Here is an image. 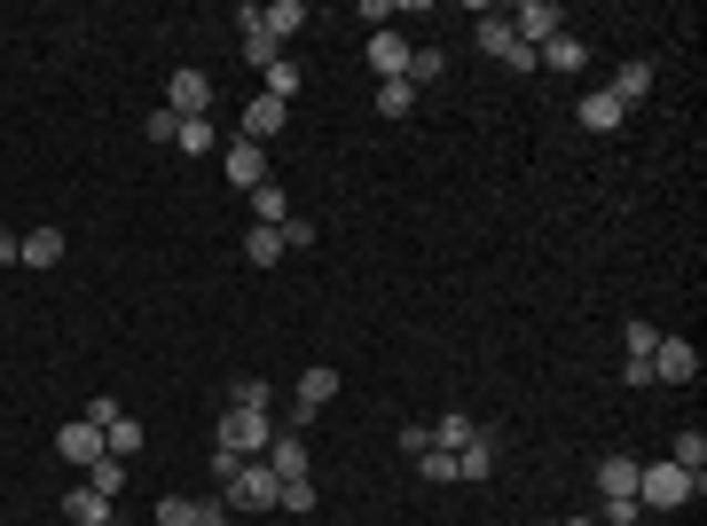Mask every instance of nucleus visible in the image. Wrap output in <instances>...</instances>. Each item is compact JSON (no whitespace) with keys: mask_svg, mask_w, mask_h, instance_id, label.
<instances>
[{"mask_svg":"<svg viewBox=\"0 0 707 526\" xmlns=\"http://www.w3.org/2000/svg\"><path fill=\"white\" fill-rule=\"evenodd\" d=\"M622 118H629V111L613 103L605 86H597V95H582V126H590V134H613V126H622Z\"/></svg>","mask_w":707,"mask_h":526,"instance_id":"4be33fe9","label":"nucleus"},{"mask_svg":"<svg viewBox=\"0 0 707 526\" xmlns=\"http://www.w3.org/2000/svg\"><path fill=\"white\" fill-rule=\"evenodd\" d=\"M244 259H252V268H276V259H284V228H252L244 236Z\"/></svg>","mask_w":707,"mask_h":526,"instance_id":"c756f323","label":"nucleus"},{"mask_svg":"<svg viewBox=\"0 0 707 526\" xmlns=\"http://www.w3.org/2000/svg\"><path fill=\"white\" fill-rule=\"evenodd\" d=\"M472 40H480V48H488V55H503V63H511V71H543V63H535V48H519V40H511V24H503V17H495V9H488V17H480V32H472Z\"/></svg>","mask_w":707,"mask_h":526,"instance_id":"1a4fd4ad","label":"nucleus"},{"mask_svg":"<svg viewBox=\"0 0 707 526\" xmlns=\"http://www.w3.org/2000/svg\"><path fill=\"white\" fill-rule=\"evenodd\" d=\"M622 338H629V362H653V345H660V330H653V322H629Z\"/></svg>","mask_w":707,"mask_h":526,"instance_id":"f704fd0d","label":"nucleus"},{"mask_svg":"<svg viewBox=\"0 0 707 526\" xmlns=\"http://www.w3.org/2000/svg\"><path fill=\"white\" fill-rule=\"evenodd\" d=\"M676 472L707 487V432H699V424H684V432H676Z\"/></svg>","mask_w":707,"mask_h":526,"instance_id":"f3484780","label":"nucleus"},{"mask_svg":"<svg viewBox=\"0 0 707 526\" xmlns=\"http://www.w3.org/2000/svg\"><path fill=\"white\" fill-rule=\"evenodd\" d=\"M417 472H424L432 487H449V479H457V456H449V448H424V456H417Z\"/></svg>","mask_w":707,"mask_h":526,"instance_id":"72a5a7b5","label":"nucleus"},{"mask_svg":"<svg viewBox=\"0 0 707 526\" xmlns=\"http://www.w3.org/2000/svg\"><path fill=\"white\" fill-rule=\"evenodd\" d=\"M276 55H284V40L259 24V9H244V63H252V71H268Z\"/></svg>","mask_w":707,"mask_h":526,"instance_id":"2eb2a0df","label":"nucleus"},{"mask_svg":"<svg viewBox=\"0 0 707 526\" xmlns=\"http://www.w3.org/2000/svg\"><path fill=\"white\" fill-rule=\"evenodd\" d=\"M259 464H268L276 479H307V472H315V464H307V441H299L291 424H276V441H268V456H259Z\"/></svg>","mask_w":707,"mask_h":526,"instance_id":"9d476101","label":"nucleus"},{"mask_svg":"<svg viewBox=\"0 0 707 526\" xmlns=\"http://www.w3.org/2000/svg\"><path fill=\"white\" fill-rule=\"evenodd\" d=\"M276 495H284V479H276L268 464H236V472L221 479V503H228V510H276Z\"/></svg>","mask_w":707,"mask_h":526,"instance_id":"f03ea898","label":"nucleus"},{"mask_svg":"<svg viewBox=\"0 0 707 526\" xmlns=\"http://www.w3.org/2000/svg\"><path fill=\"white\" fill-rule=\"evenodd\" d=\"M551 526H559V518H551Z\"/></svg>","mask_w":707,"mask_h":526,"instance_id":"79ce46f5","label":"nucleus"},{"mask_svg":"<svg viewBox=\"0 0 707 526\" xmlns=\"http://www.w3.org/2000/svg\"><path fill=\"white\" fill-rule=\"evenodd\" d=\"M417 111V86L409 79H378V118H409Z\"/></svg>","mask_w":707,"mask_h":526,"instance_id":"393cba45","label":"nucleus"},{"mask_svg":"<svg viewBox=\"0 0 707 526\" xmlns=\"http://www.w3.org/2000/svg\"><path fill=\"white\" fill-rule=\"evenodd\" d=\"M228 518H236L228 503H197V526H228Z\"/></svg>","mask_w":707,"mask_h":526,"instance_id":"a19ab883","label":"nucleus"},{"mask_svg":"<svg viewBox=\"0 0 707 526\" xmlns=\"http://www.w3.org/2000/svg\"><path fill=\"white\" fill-rule=\"evenodd\" d=\"M63 518H71V526H111V503H103L95 487H71V495H63Z\"/></svg>","mask_w":707,"mask_h":526,"instance_id":"aec40b11","label":"nucleus"},{"mask_svg":"<svg viewBox=\"0 0 707 526\" xmlns=\"http://www.w3.org/2000/svg\"><path fill=\"white\" fill-rule=\"evenodd\" d=\"M173 149H189V157H205V149H213V118H182V134H173Z\"/></svg>","mask_w":707,"mask_h":526,"instance_id":"2f4dec72","label":"nucleus"},{"mask_svg":"<svg viewBox=\"0 0 707 526\" xmlns=\"http://www.w3.org/2000/svg\"><path fill=\"white\" fill-rule=\"evenodd\" d=\"M284 220H291V197H284L276 182H259V189H252V228H284Z\"/></svg>","mask_w":707,"mask_h":526,"instance_id":"6ab92c4d","label":"nucleus"},{"mask_svg":"<svg viewBox=\"0 0 707 526\" xmlns=\"http://www.w3.org/2000/svg\"><path fill=\"white\" fill-rule=\"evenodd\" d=\"M165 111L173 118H213V79L205 71H173L165 79Z\"/></svg>","mask_w":707,"mask_h":526,"instance_id":"423d86ee","label":"nucleus"},{"mask_svg":"<svg viewBox=\"0 0 707 526\" xmlns=\"http://www.w3.org/2000/svg\"><path fill=\"white\" fill-rule=\"evenodd\" d=\"M259 95H268V103H284V111H291V95H299V63H291V55H276L268 71H259Z\"/></svg>","mask_w":707,"mask_h":526,"instance_id":"a211bd4d","label":"nucleus"},{"mask_svg":"<svg viewBox=\"0 0 707 526\" xmlns=\"http://www.w3.org/2000/svg\"><path fill=\"white\" fill-rule=\"evenodd\" d=\"M322 401H338V370H330V362H307V378H299V393H291V432H299Z\"/></svg>","mask_w":707,"mask_h":526,"instance_id":"6e6552de","label":"nucleus"},{"mask_svg":"<svg viewBox=\"0 0 707 526\" xmlns=\"http://www.w3.org/2000/svg\"><path fill=\"white\" fill-rule=\"evenodd\" d=\"M605 95L622 103V111H629V103H645V95H653V63H622V79H613Z\"/></svg>","mask_w":707,"mask_h":526,"instance_id":"412c9836","label":"nucleus"},{"mask_svg":"<svg viewBox=\"0 0 707 526\" xmlns=\"http://www.w3.org/2000/svg\"><path fill=\"white\" fill-rule=\"evenodd\" d=\"M645 370H653V385H691V378H699V345L660 330V345H653V362H645Z\"/></svg>","mask_w":707,"mask_h":526,"instance_id":"39448f33","label":"nucleus"},{"mask_svg":"<svg viewBox=\"0 0 707 526\" xmlns=\"http://www.w3.org/2000/svg\"><path fill=\"white\" fill-rule=\"evenodd\" d=\"M55 456H63V464H79V472H86V464H103V456H111V448H103V424L71 416V424L55 432Z\"/></svg>","mask_w":707,"mask_h":526,"instance_id":"0eeeda50","label":"nucleus"},{"mask_svg":"<svg viewBox=\"0 0 707 526\" xmlns=\"http://www.w3.org/2000/svg\"><path fill=\"white\" fill-rule=\"evenodd\" d=\"M63 259V228H32L24 236V268H55Z\"/></svg>","mask_w":707,"mask_h":526,"instance_id":"cd10ccee","label":"nucleus"},{"mask_svg":"<svg viewBox=\"0 0 707 526\" xmlns=\"http://www.w3.org/2000/svg\"><path fill=\"white\" fill-rule=\"evenodd\" d=\"M228 401H244V409H268V401H276V393H268V385H259V378H244V385H236V393H228Z\"/></svg>","mask_w":707,"mask_h":526,"instance_id":"ea45409f","label":"nucleus"},{"mask_svg":"<svg viewBox=\"0 0 707 526\" xmlns=\"http://www.w3.org/2000/svg\"><path fill=\"white\" fill-rule=\"evenodd\" d=\"M268 441H276V416H268V409H244V401L221 409V448H228V456L259 464V456H268Z\"/></svg>","mask_w":707,"mask_h":526,"instance_id":"f257e3e1","label":"nucleus"},{"mask_svg":"<svg viewBox=\"0 0 707 526\" xmlns=\"http://www.w3.org/2000/svg\"><path fill=\"white\" fill-rule=\"evenodd\" d=\"M472 432H480V424H472L464 409H449V416H440V424H432V448H449V456H457V448L472 441Z\"/></svg>","mask_w":707,"mask_h":526,"instance_id":"c85d7f7f","label":"nucleus"},{"mask_svg":"<svg viewBox=\"0 0 707 526\" xmlns=\"http://www.w3.org/2000/svg\"><path fill=\"white\" fill-rule=\"evenodd\" d=\"M307 244H315V220L291 213V220H284V251H307Z\"/></svg>","mask_w":707,"mask_h":526,"instance_id":"4c0bfd02","label":"nucleus"},{"mask_svg":"<svg viewBox=\"0 0 707 526\" xmlns=\"http://www.w3.org/2000/svg\"><path fill=\"white\" fill-rule=\"evenodd\" d=\"M157 526H197V503H182V495H165V503H157Z\"/></svg>","mask_w":707,"mask_h":526,"instance_id":"e433bc0d","label":"nucleus"},{"mask_svg":"<svg viewBox=\"0 0 707 526\" xmlns=\"http://www.w3.org/2000/svg\"><path fill=\"white\" fill-rule=\"evenodd\" d=\"M221 165H228V182H236L244 197H252L259 182H268V149H259V142H236V149H228Z\"/></svg>","mask_w":707,"mask_h":526,"instance_id":"f8f14e48","label":"nucleus"},{"mask_svg":"<svg viewBox=\"0 0 707 526\" xmlns=\"http://www.w3.org/2000/svg\"><path fill=\"white\" fill-rule=\"evenodd\" d=\"M597 495H637V464L629 456H605L597 464Z\"/></svg>","mask_w":707,"mask_h":526,"instance_id":"bb28decb","label":"nucleus"},{"mask_svg":"<svg viewBox=\"0 0 707 526\" xmlns=\"http://www.w3.org/2000/svg\"><path fill=\"white\" fill-rule=\"evenodd\" d=\"M691 495H699V479H684L676 464H637V510H676Z\"/></svg>","mask_w":707,"mask_h":526,"instance_id":"20e7f679","label":"nucleus"},{"mask_svg":"<svg viewBox=\"0 0 707 526\" xmlns=\"http://www.w3.org/2000/svg\"><path fill=\"white\" fill-rule=\"evenodd\" d=\"M259 24H268L276 40H291V32H307V0H276V9H259Z\"/></svg>","mask_w":707,"mask_h":526,"instance_id":"b1692460","label":"nucleus"},{"mask_svg":"<svg viewBox=\"0 0 707 526\" xmlns=\"http://www.w3.org/2000/svg\"><path fill=\"white\" fill-rule=\"evenodd\" d=\"M79 487H95L103 503H119V495H126V464H119V456H103V464H86V479H79Z\"/></svg>","mask_w":707,"mask_h":526,"instance_id":"5701e85b","label":"nucleus"},{"mask_svg":"<svg viewBox=\"0 0 707 526\" xmlns=\"http://www.w3.org/2000/svg\"><path fill=\"white\" fill-rule=\"evenodd\" d=\"M103 448H111L119 464H126V456H142V424H134V416H111V424H103Z\"/></svg>","mask_w":707,"mask_h":526,"instance_id":"a878e982","label":"nucleus"},{"mask_svg":"<svg viewBox=\"0 0 707 526\" xmlns=\"http://www.w3.org/2000/svg\"><path fill=\"white\" fill-rule=\"evenodd\" d=\"M284 126H291L284 103H268V95H252V103H244V142H268V134H284Z\"/></svg>","mask_w":707,"mask_h":526,"instance_id":"dca6fc26","label":"nucleus"},{"mask_svg":"<svg viewBox=\"0 0 707 526\" xmlns=\"http://www.w3.org/2000/svg\"><path fill=\"white\" fill-rule=\"evenodd\" d=\"M370 71H378V79H401V71H409V40H401L393 24L370 32Z\"/></svg>","mask_w":707,"mask_h":526,"instance_id":"ddd939ff","label":"nucleus"},{"mask_svg":"<svg viewBox=\"0 0 707 526\" xmlns=\"http://www.w3.org/2000/svg\"><path fill=\"white\" fill-rule=\"evenodd\" d=\"M276 510H315V479H284V495H276Z\"/></svg>","mask_w":707,"mask_h":526,"instance_id":"c9c22d12","label":"nucleus"},{"mask_svg":"<svg viewBox=\"0 0 707 526\" xmlns=\"http://www.w3.org/2000/svg\"><path fill=\"white\" fill-rule=\"evenodd\" d=\"M495 456H503V441H495V432L480 424V432H472V441L457 448V479H488V472H495Z\"/></svg>","mask_w":707,"mask_h":526,"instance_id":"9b49d317","label":"nucleus"},{"mask_svg":"<svg viewBox=\"0 0 707 526\" xmlns=\"http://www.w3.org/2000/svg\"><path fill=\"white\" fill-rule=\"evenodd\" d=\"M432 448V424H401V456H424Z\"/></svg>","mask_w":707,"mask_h":526,"instance_id":"58836bf2","label":"nucleus"},{"mask_svg":"<svg viewBox=\"0 0 707 526\" xmlns=\"http://www.w3.org/2000/svg\"><path fill=\"white\" fill-rule=\"evenodd\" d=\"M409 86H432L440 79V48H409V71H401Z\"/></svg>","mask_w":707,"mask_h":526,"instance_id":"473e14b6","label":"nucleus"},{"mask_svg":"<svg viewBox=\"0 0 707 526\" xmlns=\"http://www.w3.org/2000/svg\"><path fill=\"white\" fill-rule=\"evenodd\" d=\"M503 24H511L519 48H551L566 32V9H559V0H519V9H503Z\"/></svg>","mask_w":707,"mask_h":526,"instance_id":"7ed1b4c3","label":"nucleus"},{"mask_svg":"<svg viewBox=\"0 0 707 526\" xmlns=\"http://www.w3.org/2000/svg\"><path fill=\"white\" fill-rule=\"evenodd\" d=\"M535 63H551V71L574 79V71H590V40H582V32H559L551 48H535Z\"/></svg>","mask_w":707,"mask_h":526,"instance_id":"4468645a","label":"nucleus"},{"mask_svg":"<svg viewBox=\"0 0 707 526\" xmlns=\"http://www.w3.org/2000/svg\"><path fill=\"white\" fill-rule=\"evenodd\" d=\"M645 510H637V495H605L597 503V526H637Z\"/></svg>","mask_w":707,"mask_h":526,"instance_id":"7c9ffc66","label":"nucleus"}]
</instances>
